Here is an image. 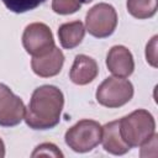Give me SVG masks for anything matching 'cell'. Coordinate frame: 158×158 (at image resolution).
Listing matches in <instances>:
<instances>
[{
    "label": "cell",
    "mask_w": 158,
    "mask_h": 158,
    "mask_svg": "<svg viewBox=\"0 0 158 158\" xmlns=\"http://www.w3.org/2000/svg\"><path fill=\"white\" fill-rule=\"evenodd\" d=\"M64 63V56L59 48L56 46L44 56L41 57H33L31 60V67L32 70L42 77V78H48L57 75Z\"/></svg>",
    "instance_id": "9c48e42d"
},
{
    "label": "cell",
    "mask_w": 158,
    "mask_h": 158,
    "mask_svg": "<svg viewBox=\"0 0 158 158\" xmlns=\"http://www.w3.org/2000/svg\"><path fill=\"white\" fill-rule=\"evenodd\" d=\"M46 0H2L4 5L12 12L22 14L26 11H31L43 4Z\"/></svg>",
    "instance_id": "5bb4252c"
},
{
    "label": "cell",
    "mask_w": 158,
    "mask_h": 158,
    "mask_svg": "<svg viewBox=\"0 0 158 158\" xmlns=\"http://www.w3.org/2000/svg\"><path fill=\"white\" fill-rule=\"evenodd\" d=\"M101 142H102L105 151H107L109 153L116 154V156L125 154L131 149V147L127 143H125V141L121 137L120 120L111 121L102 127Z\"/></svg>",
    "instance_id": "8fae6325"
},
{
    "label": "cell",
    "mask_w": 158,
    "mask_h": 158,
    "mask_svg": "<svg viewBox=\"0 0 158 158\" xmlns=\"http://www.w3.org/2000/svg\"><path fill=\"white\" fill-rule=\"evenodd\" d=\"M38 156H46V157H63V153L54 146L53 143H42L36 147V149L32 153V157Z\"/></svg>",
    "instance_id": "2e32d148"
},
{
    "label": "cell",
    "mask_w": 158,
    "mask_h": 158,
    "mask_svg": "<svg viewBox=\"0 0 158 158\" xmlns=\"http://www.w3.org/2000/svg\"><path fill=\"white\" fill-rule=\"evenodd\" d=\"M133 96V86L130 80L120 77L106 78L96 90V100L106 107H120Z\"/></svg>",
    "instance_id": "277c9868"
},
{
    "label": "cell",
    "mask_w": 158,
    "mask_h": 158,
    "mask_svg": "<svg viewBox=\"0 0 158 158\" xmlns=\"http://www.w3.org/2000/svg\"><path fill=\"white\" fill-rule=\"evenodd\" d=\"M158 7V0H127V11L136 19L152 17Z\"/></svg>",
    "instance_id": "4fadbf2b"
},
{
    "label": "cell",
    "mask_w": 158,
    "mask_h": 158,
    "mask_svg": "<svg viewBox=\"0 0 158 158\" xmlns=\"http://www.w3.org/2000/svg\"><path fill=\"white\" fill-rule=\"evenodd\" d=\"M85 27L81 21H73L67 22L59 26L58 28V37L59 42L63 48L72 49L77 47L84 38Z\"/></svg>",
    "instance_id": "7c38bea8"
},
{
    "label": "cell",
    "mask_w": 158,
    "mask_h": 158,
    "mask_svg": "<svg viewBox=\"0 0 158 158\" xmlns=\"http://www.w3.org/2000/svg\"><path fill=\"white\" fill-rule=\"evenodd\" d=\"M102 127L93 120H81L65 132V143L75 152L84 153L94 149L101 142Z\"/></svg>",
    "instance_id": "3957f363"
},
{
    "label": "cell",
    "mask_w": 158,
    "mask_h": 158,
    "mask_svg": "<svg viewBox=\"0 0 158 158\" xmlns=\"http://www.w3.org/2000/svg\"><path fill=\"white\" fill-rule=\"evenodd\" d=\"M156 122L147 110H136L120 120V133L131 148L146 143L154 135Z\"/></svg>",
    "instance_id": "7a4b0ae2"
},
{
    "label": "cell",
    "mask_w": 158,
    "mask_h": 158,
    "mask_svg": "<svg viewBox=\"0 0 158 158\" xmlns=\"http://www.w3.org/2000/svg\"><path fill=\"white\" fill-rule=\"evenodd\" d=\"M22 44L27 53L33 57H41L54 47V40L47 25L42 22H33L25 28Z\"/></svg>",
    "instance_id": "8992f818"
},
{
    "label": "cell",
    "mask_w": 158,
    "mask_h": 158,
    "mask_svg": "<svg viewBox=\"0 0 158 158\" xmlns=\"http://www.w3.org/2000/svg\"><path fill=\"white\" fill-rule=\"evenodd\" d=\"M23 101L16 96L9 86L0 83V126L12 127L25 117Z\"/></svg>",
    "instance_id": "52a82bcc"
},
{
    "label": "cell",
    "mask_w": 158,
    "mask_h": 158,
    "mask_svg": "<svg viewBox=\"0 0 158 158\" xmlns=\"http://www.w3.org/2000/svg\"><path fill=\"white\" fill-rule=\"evenodd\" d=\"M85 25L91 36L98 38L109 37L116 28L117 14L111 5L100 2L88 11Z\"/></svg>",
    "instance_id": "5b68a950"
},
{
    "label": "cell",
    "mask_w": 158,
    "mask_h": 158,
    "mask_svg": "<svg viewBox=\"0 0 158 158\" xmlns=\"http://www.w3.org/2000/svg\"><path fill=\"white\" fill-rule=\"evenodd\" d=\"M81 6L80 0H53L52 9L54 12L60 15H68L78 11Z\"/></svg>",
    "instance_id": "9a60e30c"
},
{
    "label": "cell",
    "mask_w": 158,
    "mask_h": 158,
    "mask_svg": "<svg viewBox=\"0 0 158 158\" xmlns=\"http://www.w3.org/2000/svg\"><path fill=\"white\" fill-rule=\"evenodd\" d=\"M93 0H80V2H84V4H88V2H91Z\"/></svg>",
    "instance_id": "d6986e66"
},
{
    "label": "cell",
    "mask_w": 158,
    "mask_h": 158,
    "mask_svg": "<svg viewBox=\"0 0 158 158\" xmlns=\"http://www.w3.org/2000/svg\"><path fill=\"white\" fill-rule=\"evenodd\" d=\"M98 72V64L93 58L85 54H78L72 65L69 78L74 84L85 85L96 78Z\"/></svg>",
    "instance_id": "30bf717a"
},
{
    "label": "cell",
    "mask_w": 158,
    "mask_h": 158,
    "mask_svg": "<svg viewBox=\"0 0 158 158\" xmlns=\"http://www.w3.org/2000/svg\"><path fill=\"white\" fill-rule=\"evenodd\" d=\"M64 105L63 93L53 85L37 88L25 110V121L33 130H49L59 123Z\"/></svg>",
    "instance_id": "6da1fadb"
},
{
    "label": "cell",
    "mask_w": 158,
    "mask_h": 158,
    "mask_svg": "<svg viewBox=\"0 0 158 158\" xmlns=\"http://www.w3.org/2000/svg\"><path fill=\"white\" fill-rule=\"evenodd\" d=\"M4 156H5V146H4V142L0 138V158H2Z\"/></svg>",
    "instance_id": "ac0fdd59"
},
{
    "label": "cell",
    "mask_w": 158,
    "mask_h": 158,
    "mask_svg": "<svg viewBox=\"0 0 158 158\" xmlns=\"http://www.w3.org/2000/svg\"><path fill=\"white\" fill-rule=\"evenodd\" d=\"M156 42H157V36H154L151 41L149 44H147V49H146V57H147V62H149L153 67H157V56H156Z\"/></svg>",
    "instance_id": "e0dca14e"
},
{
    "label": "cell",
    "mask_w": 158,
    "mask_h": 158,
    "mask_svg": "<svg viewBox=\"0 0 158 158\" xmlns=\"http://www.w3.org/2000/svg\"><path fill=\"white\" fill-rule=\"evenodd\" d=\"M107 69L116 77L127 78L135 69V63L131 52L123 46H114L106 58Z\"/></svg>",
    "instance_id": "ba28073f"
}]
</instances>
